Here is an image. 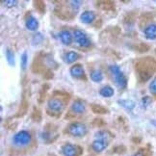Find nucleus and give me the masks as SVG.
<instances>
[{"label":"nucleus","mask_w":156,"mask_h":156,"mask_svg":"<svg viewBox=\"0 0 156 156\" xmlns=\"http://www.w3.org/2000/svg\"><path fill=\"white\" fill-rule=\"evenodd\" d=\"M145 36L147 40H156V24L155 23H152V24H149L146 27L145 31Z\"/></svg>","instance_id":"obj_9"},{"label":"nucleus","mask_w":156,"mask_h":156,"mask_svg":"<svg viewBox=\"0 0 156 156\" xmlns=\"http://www.w3.org/2000/svg\"><path fill=\"white\" fill-rule=\"evenodd\" d=\"M79 149L81 148L77 146L71 145V144H66L62 147V151L65 156H78L80 154Z\"/></svg>","instance_id":"obj_6"},{"label":"nucleus","mask_w":156,"mask_h":156,"mask_svg":"<svg viewBox=\"0 0 156 156\" xmlns=\"http://www.w3.org/2000/svg\"><path fill=\"white\" fill-rule=\"evenodd\" d=\"M109 70H110V73H111L116 85L119 89L126 88L127 79H126V77L124 76V74L122 73V71L121 69H119V67H118L117 65H112L109 67Z\"/></svg>","instance_id":"obj_2"},{"label":"nucleus","mask_w":156,"mask_h":156,"mask_svg":"<svg viewBox=\"0 0 156 156\" xmlns=\"http://www.w3.org/2000/svg\"><path fill=\"white\" fill-rule=\"evenodd\" d=\"M48 108L53 112L60 113V112H62L64 108V103L62 100H60L58 98H51L48 101Z\"/></svg>","instance_id":"obj_8"},{"label":"nucleus","mask_w":156,"mask_h":156,"mask_svg":"<svg viewBox=\"0 0 156 156\" xmlns=\"http://www.w3.org/2000/svg\"><path fill=\"white\" fill-rule=\"evenodd\" d=\"M73 38L75 40L76 43L79 44L81 47H88L91 44L89 38L87 37V35L84 33L81 30H74L73 32Z\"/></svg>","instance_id":"obj_5"},{"label":"nucleus","mask_w":156,"mask_h":156,"mask_svg":"<svg viewBox=\"0 0 156 156\" xmlns=\"http://www.w3.org/2000/svg\"><path fill=\"white\" fill-rule=\"evenodd\" d=\"M132 156H145V154H144L142 151H138V152H136L134 155H132Z\"/></svg>","instance_id":"obj_28"},{"label":"nucleus","mask_w":156,"mask_h":156,"mask_svg":"<svg viewBox=\"0 0 156 156\" xmlns=\"http://www.w3.org/2000/svg\"><path fill=\"white\" fill-rule=\"evenodd\" d=\"M97 136L98 139H103V140H108V138L111 137L110 133L108 131H99L97 133Z\"/></svg>","instance_id":"obj_21"},{"label":"nucleus","mask_w":156,"mask_h":156,"mask_svg":"<svg viewBox=\"0 0 156 156\" xmlns=\"http://www.w3.org/2000/svg\"><path fill=\"white\" fill-rule=\"evenodd\" d=\"M94 20H95V15L92 11H85L80 16V20L83 23H86V24H90V23H92Z\"/></svg>","instance_id":"obj_10"},{"label":"nucleus","mask_w":156,"mask_h":156,"mask_svg":"<svg viewBox=\"0 0 156 156\" xmlns=\"http://www.w3.org/2000/svg\"><path fill=\"white\" fill-rule=\"evenodd\" d=\"M71 110L76 114H83L86 110V105L82 100H75L71 105Z\"/></svg>","instance_id":"obj_12"},{"label":"nucleus","mask_w":156,"mask_h":156,"mask_svg":"<svg viewBox=\"0 0 156 156\" xmlns=\"http://www.w3.org/2000/svg\"><path fill=\"white\" fill-rule=\"evenodd\" d=\"M59 37L61 39L62 43L66 45H69L71 43H73V34H71L68 30H64V31H61L59 34Z\"/></svg>","instance_id":"obj_11"},{"label":"nucleus","mask_w":156,"mask_h":156,"mask_svg":"<svg viewBox=\"0 0 156 156\" xmlns=\"http://www.w3.org/2000/svg\"><path fill=\"white\" fill-rule=\"evenodd\" d=\"M92 110L94 113H98V114H105V113H107V110L105 109V108L101 107L99 105H97V104H93L92 105Z\"/></svg>","instance_id":"obj_20"},{"label":"nucleus","mask_w":156,"mask_h":156,"mask_svg":"<svg viewBox=\"0 0 156 156\" xmlns=\"http://www.w3.org/2000/svg\"><path fill=\"white\" fill-rule=\"evenodd\" d=\"M5 6L8 8H12V7H15V6L17 4V1L16 0H7V1H5Z\"/></svg>","instance_id":"obj_26"},{"label":"nucleus","mask_w":156,"mask_h":156,"mask_svg":"<svg viewBox=\"0 0 156 156\" xmlns=\"http://www.w3.org/2000/svg\"><path fill=\"white\" fill-rule=\"evenodd\" d=\"M151 102H152V99H151V98H149V97H145V98H142V101H141L142 106H143L144 108L148 107L149 105L151 104Z\"/></svg>","instance_id":"obj_22"},{"label":"nucleus","mask_w":156,"mask_h":156,"mask_svg":"<svg viewBox=\"0 0 156 156\" xmlns=\"http://www.w3.org/2000/svg\"><path fill=\"white\" fill-rule=\"evenodd\" d=\"M6 58H7V61H8L9 65H11V66L15 65V55H14L13 51L9 48L6 50Z\"/></svg>","instance_id":"obj_19"},{"label":"nucleus","mask_w":156,"mask_h":156,"mask_svg":"<svg viewBox=\"0 0 156 156\" xmlns=\"http://www.w3.org/2000/svg\"><path fill=\"white\" fill-rule=\"evenodd\" d=\"M91 78H92V80H93L94 82H98V83H99V82H101V81L103 80V74H102V73H101L100 70L97 69V70L92 71V73H91Z\"/></svg>","instance_id":"obj_18"},{"label":"nucleus","mask_w":156,"mask_h":156,"mask_svg":"<svg viewBox=\"0 0 156 156\" xmlns=\"http://www.w3.org/2000/svg\"><path fill=\"white\" fill-rule=\"evenodd\" d=\"M70 74L74 78H80L84 75V69L81 65H74L70 68Z\"/></svg>","instance_id":"obj_13"},{"label":"nucleus","mask_w":156,"mask_h":156,"mask_svg":"<svg viewBox=\"0 0 156 156\" xmlns=\"http://www.w3.org/2000/svg\"><path fill=\"white\" fill-rule=\"evenodd\" d=\"M99 94L100 95H102L104 98H111L114 94V90L110 86H104L103 88H101Z\"/></svg>","instance_id":"obj_17"},{"label":"nucleus","mask_w":156,"mask_h":156,"mask_svg":"<svg viewBox=\"0 0 156 156\" xmlns=\"http://www.w3.org/2000/svg\"><path fill=\"white\" fill-rule=\"evenodd\" d=\"M27 62H28V57H27V52H23L21 55V68L22 69H25L27 67Z\"/></svg>","instance_id":"obj_23"},{"label":"nucleus","mask_w":156,"mask_h":156,"mask_svg":"<svg viewBox=\"0 0 156 156\" xmlns=\"http://www.w3.org/2000/svg\"><path fill=\"white\" fill-rule=\"evenodd\" d=\"M31 140H32L31 134L25 130L20 131L19 133H16L13 138L14 144L17 147H25L31 143Z\"/></svg>","instance_id":"obj_3"},{"label":"nucleus","mask_w":156,"mask_h":156,"mask_svg":"<svg viewBox=\"0 0 156 156\" xmlns=\"http://www.w3.org/2000/svg\"><path fill=\"white\" fill-rule=\"evenodd\" d=\"M136 69L141 81H147L152 76L156 69V62L151 58L142 59L136 64Z\"/></svg>","instance_id":"obj_1"},{"label":"nucleus","mask_w":156,"mask_h":156,"mask_svg":"<svg viewBox=\"0 0 156 156\" xmlns=\"http://www.w3.org/2000/svg\"><path fill=\"white\" fill-rule=\"evenodd\" d=\"M149 91H151V94H156V77L151 81V85H149Z\"/></svg>","instance_id":"obj_25"},{"label":"nucleus","mask_w":156,"mask_h":156,"mask_svg":"<svg viewBox=\"0 0 156 156\" xmlns=\"http://www.w3.org/2000/svg\"><path fill=\"white\" fill-rule=\"evenodd\" d=\"M108 146H109V142H108V140H103V139H97L92 144L93 149L98 153L102 152L104 149L107 148Z\"/></svg>","instance_id":"obj_7"},{"label":"nucleus","mask_w":156,"mask_h":156,"mask_svg":"<svg viewBox=\"0 0 156 156\" xmlns=\"http://www.w3.org/2000/svg\"><path fill=\"white\" fill-rule=\"evenodd\" d=\"M82 4V1H79V0H74V1H69V5L70 7L73 10H78L80 8V6Z\"/></svg>","instance_id":"obj_24"},{"label":"nucleus","mask_w":156,"mask_h":156,"mask_svg":"<svg viewBox=\"0 0 156 156\" xmlns=\"http://www.w3.org/2000/svg\"><path fill=\"white\" fill-rule=\"evenodd\" d=\"M118 102H119V105H122V107L125 108V109L129 110V111H131L135 107V102H134V101L129 100V99H119Z\"/></svg>","instance_id":"obj_16"},{"label":"nucleus","mask_w":156,"mask_h":156,"mask_svg":"<svg viewBox=\"0 0 156 156\" xmlns=\"http://www.w3.org/2000/svg\"><path fill=\"white\" fill-rule=\"evenodd\" d=\"M79 58H80L79 54L74 52V51H70V52H68L65 55V61H66V63H68V64H73L75 61H77Z\"/></svg>","instance_id":"obj_14"},{"label":"nucleus","mask_w":156,"mask_h":156,"mask_svg":"<svg viewBox=\"0 0 156 156\" xmlns=\"http://www.w3.org/2000/svg\"><path fill=\"white\" fill-rule=\"evenodd\" d=\"M68 131L70 135L74 137H82L87 133V127L85 126V124L81 122H73L69 124Z\"/></svg>","instance_id":"obj_4"},{"label":"nucleus","mask_w":156,"mask_h":156,"mask_svg":"<svg viewBox=\"0 0 156 156\" xmlns=\"http://www.w3.org/2000/svg\"><path fill=\"white\" fill-rule=\"evenodd\" d=\"M35 41H38V44H40L41 41H43V36H41L40 33H38V34H36L35 36H34V38H33V41L35 43ZM33 43V44H34Z\"/></svg>","instance_id":"obj_27"},{"label":"nucleus","mask_w":156,"mask_h":156,"mask_svg":"<svg viewBox=\"0 0 156 156\" xmlns=\"http://www.w3.org/2000/svg\"><path fill=\"white\" fill-rule=\"evenodd\" d=\"M151 123H152V124L154 125V126L156 127V121H151Z\"/></svg>","instance_id":"obj_29"},{"label":"nucleus","mask_w":156,"mask_h":156,"mask_svg":"<svg viewBox=\"0 0 156 156\" xmlns=\"http://www.w3.org/2000/svg\"><path fill=\"white\" fill-rule=\"evenodd\" d=\"M26 27L30 31H35V30H37L39 27V22L35 17L31 16V17H29L26 21Z\"/></svg>","instance_id":"obj_15"}]
</instances>
